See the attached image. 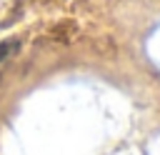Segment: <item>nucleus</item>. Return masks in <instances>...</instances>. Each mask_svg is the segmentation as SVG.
Wrapping results in <instances>:
<instances>
[{"label": "nucleus", "instance_id": "nucleus-1", "mask_svg": "<svg viewBox=\"0 0 160 155\" xmlns=\"http://www.w3.org/2000/svg\"><path fill=\"white\" fill-rule=\"evenodd\" d=\"M15 50H18V40H5V42H0V68H2V62H8V60L12 58Z\"/></svg>", "mask_w": 160, "mask_h": 155}]
</instances>
